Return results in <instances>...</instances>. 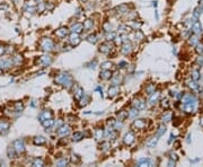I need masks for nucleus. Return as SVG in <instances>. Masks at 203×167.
<instances>
[{
	"label": "nucleus",
	"mask_w": 203,
	"mask_h": 167,
	"mask_svg": "<svg viewBox=\"0 0 203 167\" xmlns=\"http://www.w3.org/2000/svg\"><path fill=\"white\" fill-rule=\"evenodd\" d=\"M154 91H156V86L155 85H148L146 87V94L147 95H151Z\"/></svg>",
	"instance_id": "nucleus-37"
},
{
	"label": "nucleus",
	"mask_w": 203,
	"mask_h": 167,
	"mask_svg": "<svg viewBox=\"0 0 203 167\" xmlns=\"http://www.w3.org/2000/svg\"><path fill=\"white\" fill-rule=\"evenodd\" d=\"M165 132H166V126H165V125H160V126L158 128V130H157V137L163 136Z\"/></svg>",
	"instance_id": "nucleus-43"
},
{
	"label": "nucleus",
	"mask_w": 203,
	"mask_h": 167,
	"mask_svg": "<svg viewBox=\"0 0 203 167\" xmlns=\"http://www.w3.org/2000/svg\"><path fill=\"white\" fill-rule=\"evenodd\" d=\"M136 37L139 38V41H142V40H144V35L140 31H137L136 32Z\"/></svg>",
	"instance_id": "nucleus-50"
},
{
	"label": "nucleus",
	"mask_w": 203,
	"mask_h": 167,
	"mask_svg": "<svg viewBox=\"0 0 203 167\" xmlns=\"http://www.w3.org/2000/svg\"><path fill=\"white\" fill-rule=\"evenodd\" d=\"M82 29H84V26H82V24H81V23H76V24L72 25V27L70 28V32L80 34L81 32H82Z\"/></svg>",
	"instance_id": "nucleus-21"
},
{
	"label": "nucleus",
	"mask_w": 203,
	"mask_h": 167,
	"mask_svg": "<svg viewBox=\"0 0 203 167\" xmlns=\"http://www.w3.org/2000/svg\"><path fill=\"white\" fill-rule=\"evenodd\" d=\"M72 88H74V96H75V98L79 101V99H80V98L82 97V96H84V94H85L84 89H82L80 86H78V85H74V86H72Z\"/></svg>",
	"instance_id": "nucleus-15"
},
{
	"label": "nucleus",
	"mask_w": 203,
	"mask_h": 167,
	"mask_svg": "<svg viewBox=\"0 0 203 167\" xmlns=\"http://www.w3.org/2000/svg\"><path fill=\"white\" fill-rule=\"evenodd\" d=\"M111 83L112 85H115V86H119L120 84L122 83V78H121V75H114L111 78Z\"/></svg>",
	"instance_id": "nucleus-25"
},
{
	"label": "nucleus",
	"mask_w": 203,
	"mask_h": 167,
	"mask_svg": "<svg viewBox=\"0 0 203 167\" xmlns=\"http://www.w3.org/2000/svg\"><path fill=\"white\" fill-rule=\"evenodd\" d=\"M133 105V107H136L137 110H139V111H142V110H144L146 108V101H144V98H140V97H138L136 98L134 101H133L132 103Z\"/></svg>",
	"instance_id": "nucleus-10"
},
{
	"label": "nucleus",
	"mask_w": 203,
	"mask_h": 167,
	"mask_svg": "<svg viewBox=\"0 0 203 167\" xmlns=\"http://www.w3.org/2000/svg\"><path fill=\"white\" fill-rule=\"evenodd\" d=\"M7 155H8V157H9L10 159H13V158H15V157H16V156H18L17 153L15 151L14 147H13V146H10V147H9V148H8V150H7Z\"/></svg>",
	"instance_id": "nucleus-31"
},
{
	"label": "nucleus",
	"mask_w": 203,
	"mask_h": 167,
	"mask_svg": "<svg viewBox=\"0 0 203 167\" xmlns=\"http://www.w3.org/2000/svg\"><path fill=\"white\" fill-rule=\"evenodd\" d=\"M2 73H4V69H2V68H0V76H1Z\"/></svg>",
	"instance_id": "nucleus-55"
},
{
	"label": "nucleus",
	"mask_w": 203,
	"mask_h": 167,
	"mask_svg": "<svg viewBox=\"0 0 203 167\" xmlns=\"http://www.w3.org/2000/svg\"><path fill=\"white\" fill-rule=\"evenodd\" d=\"M53 118V114L52 112L50 111V110H44V111H42L41 113H40L39 115V121L42 123L44 120H48V118Z\"/></svg>",
	"instance_id": "nucleus-16"
},
{
	"label": "nucleus",
	"mask_w": 203,
	"mask_h": 167,
	"mask_svg": "<svg viewBox=\"0 0 203 167\" xmlns=\"http://www.w3.org/2000/svg\"><path fill=\"white\" fill-rule=\"evenodd\" d=\"M54 34H56V36L58 38H64L66 36H68V35L70 34V31L67 27H60L59 29H56Z\"/></svg>",
	"instance_id": "nucleus-13"
},
{
	"label": "nucleus",
	"mask_w": 203,
	"mask_h": 167,
	"mask_svg": "<svg viewBox=\"0 0 203 167\" xmlns=\"http://www.w3.org/2000/svg\"><path fill=\"white\" fill-rule=\"evenodd\" d=\"M33 142H34V145H36V146H43V145L46 143V139L44 137L39 136V137H35V138L33 139Z\"/></svg>",
	"instance_id": "nucleus-22"
},
{
	"label": "nucleus",
	"mask_w": 203,
	"mask_h": 167,
	"mask_svg": "<svg viewBox=\"0 0 203 167\" xmlns=\"http://www.w3.org/2000/svg\"><path fill=\"white\" fill-rule=\"evenodd\" d=\"M80 1H81V2H87L88 0H80Z\"/></svg>",
	"instance_id": "nucleus-56"
},
{
	"label": "nucleus",
	"mask_w": 203,
	"mask_h": 167,
	"mask_svg": "<svg viewBox=\"0 0 203 167\" xmlns=\"http://www.w3.org/2000/svg\"><path fill=\"white\" fill-rule=\"evenodd\" d=\"M113 76V73L111 70H104V69H102L101 73H99V78L103 80H109L111 79Z\"/></svg>",
	"instance_id": "nucleus-17"
},
{
	"label": "nucleus",
	"mask_w": 203,
	"mask_h": 167,
	"mask_svg": "<svg viewBox=\"0 0 203 167\" xmlns=\"http://www.w3.org/2000/svg\"><path fill=\"white\" fill-rule=\"evenodd\" d=\"M82 138H84V133L82 132H75L74 136H72V141L78 142V141H80Z\"/></svg>",
	"instance_id": "nucleus-33"
},
{
	"label": "nucleus",
	"mask_w": 203,
	"mask_h": 167,
	"mask_svg": "<svg viewBox=\"0 0 203 167\" xmlns=\"http://www.w3.org/2000/svg\"><path fill=\"white\" fill-rule=\"evenodd\" d=\"M134 141H136V136H134L133 131H129L125 136L123 137V143L125 146H131V145L134 143Z\"/></svg>",
	"instance_id": "nucleus-7"
},
{
	"label": "nucleus",
	"mask_w": 203,
	"mask_h": 167,
	"mask_svg": "<svg viewBox=\"0 0 203 167\" xmlns=\"http://www.w3.org/2000/svg\"><path fill=\"white\" fill-rule=\"evenodd\" d=\"M81 42V38L79 36L78 33H72L70 32V34H69V43H70L72 46H77L79 43Z\"/></svg>",
	"instance_id": "nucleus-9"
},
{
	"label": "nucleus",
	"mask_w": 203,
	"mask_h": 167,
	"mask_svg": "<svg viewBox=\"0 0 203 167\" xmlns=\"http://www.w3.org/2000/svg\"><path fill=\"white\" fill-rule=\"evenodd\" d=\"M10 121H8L6 118H0V134H7L10 130Z\"/></svg>",
	"instance_id": "nucleus-4"
},
{
	"label": "nucleus",
	"mask_w": 203,
	"mask_h": 167,
	"mask_svg": "<svg viewBox=\"0 0 203 167\" xmlns=\"http://www.w3.org/2000/svg\"><path fill=\"white\" fill-rule=\"evenodd\" d=\"M192 28H193V31L195 32V33H201V32H202V27H201L200 23H197V21H196L195 24H193Z\"/></svg>",
	"instance_id": "nucleus-42"
},
{
	"label": "nucleus",
	"mask_w": 203,
	"mask_h": 167,
	"mask_svg": "<svg viewBox=\"0 0 203 167\" xmlns=\"http://www.w3.org/2000/svg\"><path fill=\"white\" fill-rule=\"evenodd\" d=\"M111 148V143L109 141H103L101 145V150L102 151H107Z\"/></svg>",
	"instance_id": "nucleus-36"
},
{
	"label": "nucleus",
	"mask_w": 203,
	"mask_h": 167,
	"mask_svg": "<svg viewBox=\"0 0 203 167\" xmlns=\"http://www.w3.org/2000/svg\"><path fill=\"white\" fill-rule=\"evenodd\" d=\"M14 111L16 112V113H21V112L24 111V104H23L21 102H17V103H15Z\"/></svg>",
	"instance_id": "nucleus-28"
},
{
	"label": "nucleus",
	"mask_w": 203,
	"mask_h": 167,
	"mask_svg": "<svg viewBox=\"0 0 203 167\" xmlns=\"http://www.w3.org/2000/svg\"><path fill=\"white\" fill-rule=\"evenodd\" d=\"M11 60L14 62V66H21L23 61H24V58H23L21 54H14L11 56Z\"/></svg>",
	"instance_id": "nucleus-19"
},
{
	"label": "nucleus",
	"mask_w": 203,
	"mask_h": 167,
	"mask_svg": "<svg viewBox=\"0 0 203 167\" xmlns=\"http://www.w3.org/2000/svg\"><path fill=\"white\" fill-rule=\"evenodd\" d=\"M159 99V91H154L151 95H149V104L150 105H155Z\"/></svg>",
	"instance_id": "nucleus-20"
},
{
	"label": "nucleus",
	"mask_w": 203,
	"mask_h": 167,
	"mask_svg": "<svg viewBox=\"0 0 203 167\" xmlns=\"http://www.w3.org/2000/svg\"><path fill=\"white\" fill-rule=\"evenodd\" d=\"M157 141H158V139H157V137H155V138H152V139L150 140V141H148L147 142V146L149 147V148H154L156 145H157Z\"/></svg>",
	"instance_id": "nucleus-39"
},
{
	"label": "nucleus",
	"mask_w": 203,
	"mask_h": 167,
	"mask_svg": "<svg viewBox=\"0 0 203 167\" xmlns=\"http://www.w3.org/2000/svg\"><path fill=\"white\" fill-rule=\"evenodd\" d=\"M36 2H37V4H39V2H41V1H42V0H35Z\"/></svg>",
	"instance_id": "nucleus-57"
},
{
	"label": "nucleus",
	"mask_w": 203,
	"mask_h": 167,
	"mask_svg": "<svg viewBox=\"0 0 203 167\" xmlns=\"http://www.w3.org/2000/svg\"><path fill=\"white\" fill-rule=\"evenodd\" d=\"M58 136L61 137V138H64V137H68L71 133V128L69 125H61L59 129H58Z\"/></svg>",
	"instance_id": "nucleus-8"
},
{
	"label": "nucleus",
	"mask_w": 203,
	"mask_h": 167,
	"mask_svg": "<svg viewBox=\"0 0 203 167\" xmlns=\"http://www.w3.org/2000/svg\"><path fill=\"white\" fill-rule=\"evenodd\" d=\"M106 37H107V40H109V41H113V40L115 38V33H114V32H112V31L109 32Z\"/></svg>",
	"instance_id": "nucleus-49"
},
{
	"label": "nucleus",
	"mask_w": 203,
	"mask_h": 167,
	"mask_svg": "<svg viewBox=\"0 0 203 167\" xmlns=\"http://www.w3.org/2000/svg\"><path fill=\"white\" fill-rule=\"evenodd\" d=\"M82 26H84L85 31H89V29H91V28H93V26H94V21L88 18V19H86V21H84Z\"/></svg>",
	"instance_id": "nucleus-26"
},
{
	"label": "nucleus",
	"mask_w": 203,
	"mask_h": 167,
	"mask_svg": "<svg viewBox=\"0 0 203 167\" xmlns=\"http://www.w3.org/2000/svg\"><path fill=\"white\" fill-rule=\"evenodd\" d=\"M196 51H197V53H203V44H201V45H197V49H196Z\"/></svg>",
	"instance_id": "nucleus-53"
},
{
	"label": "nucleus",
	"mask_w": 203,
	"mask_h": 167,
	"mask_svg": "<svg viewBox=\"0 0 203 167\" xmlns=\"http://www.w3.org/2000/svg\"><path fill=\"white\" fill-rule=\"evenodd\" d=\"M160 104H161V107L163 108H166V110H167V108L169 107V102H168L167 98H166V99H163Z\"/></svg>",
	"instance_id": "nucleus-48"
},
{
	"label": "nucleus",
	"mask_w": 203,
	"mask_h": 167,
	"mask_svg": "<svg viewBox=\"0 0 203 167\" xmlns=\"http://www.w3.org/2000/svg\"><path fill=\"white\" fill-rule=\"evenodd\" d=\"M13 147H14L15 151L17 153V155H23L25 153V142L23 139H17L13 142Z\"/></svg>",
	"instance_id": "nucleus-3"
},
{
	"label": "nucleus",
	"mask_w": 203,
	"mask_h": 167,
	"mask_svg": "<svg viewBox=\"0 0 203 167\" xmlns=\"http://www.w3.org/2000/svg\"><path fill=\"white\" fill-rule=\"evenodd\" d=\"M119 93H120L119 86L112 85V86L109 88V97H115V96H117V95H119Z\"/></svg>",
	"instance_id": "nucleus-18"
},
{
	"label": "nucleus",
	"mask_w": 203,
	"mask_h": 167,
	"mask_svg": "<svg viewBox=\"0 0 203 167\" xmlns=\"http://www.w3.org/2000/svg\"><path fill=\"white\" fill-rule=\"evenodd\" d=\"M103 29L106 32V33H109V32L112 31V26L109 23H105V24H103Z\"/></svg>",
	"instance_id": "nucleus-47"
},
{
	"label": "nucleus",
	"mask_w": 203,
	"mask_h": 167,
	"mask_svg": "<svg viewBox=\"0 0 203 167\" xmlns=\"http://www.w3.org/2000/svg\"><path fill=\"white\" fill-rule=\"evenodd\" d=\"M54 8V4L53 2H46L45 4V10H52Z\"/></svg>",
	"instance_id": "nucleus-51"
},
{
	"label": "nucleus",
	"mask_w": 203,
	"mask_h": 167,
	"mask_svg": "<svg viewBox=\"0 0 203 167\" xmlns=\"http://www.w3.org/2000/svg\"><path fill=\"white\" fill-rule=\"evenodd\" d=\"M113 67V63L111 61H106V62H103L101 64V68L104 70H111Z\"/></svg>",
	"instance_id": "nucleus-35"
},
{
	"label": "nucleus",
	"mask_w": 203,
	"mask_h": 167,
	"mask_svg": "<svg viewBox=\"0 0 203 167\" xmlns=\"http://www.w3.org/2000/svg\"><path fill=\"white\" fill-rule=\"evenodd\" d=\"M119 67H121V68H126V67H128V63H126L125 61H121V62L119 63Z\"/></svg>",
	"instance_id": "nucleus-54"
},
{
	"label": "nucleus",
	"mask_w": 203,
	"mask_h": 167,
	"mask_svg": "<svg viewBox=\"0 0 203 167\" xmlns=\"http://www.w3.org/2000/svg\"><path fill=\"white\" fill-rule=\"evenodd\" d=\"M199 75H200L199 71H193V72H192L193 79H194V80H197V79H199Z\"/></svg>",
	"instance_id": "nucleus-52"
},
{
	"label": "nucleus",
	"mask_w": 203,
	"mask_h": 167,
	"mask_svg": "<svg viewBox=\"0 0 203 167\" xmlns=\"http://www.w3.org/2000/svg\"><path fill=\"white\" fill-rule=\"evenodd\" d=\"M32 165H33V166H36V167L43 166V165H44V160H43L42 158H40V157H37V158H34V159H33V163H32Z\"/></svg>",
	"instance_id": "nucleus-32"
},
{
	"label": "nucleus",
	"mask_w": 203,
	"mask_h": 167,
	"mask_svg": "<svg viewBox=\"0 0 203 167\" xmlns=\"http://www.w3.org/2000/svg\"><path fill=\"white\" fill-rule=\"evenodd\" d=\"M197 43H199V37L196 35H193V36L190 37V44L191 45H196Z\"/></svg>",
	"instance_id": "nucleus-41"
},
{
	"label": "nucleus",
	"mask_w": 203,
	"mask_h": 167,
	"mask_svg": "<svg viewBox=\"0 0 203 167\" xmlns=\"http://www.w3.org/2000/svg\"><path fill=\"white\" fill-rule=\"evenodd\" d=\"M36 63H37V64H40V66L48 67V66H50V64L52 63V56H41L40 59L36 60Z\"/></svg>",
	"instance_id": "nucleus-11"
},
{
	"label": "nucleus",
	"mask_w": 203,
	"mask_h": 167,
	"mask_svg": "<svg viewBox=\"0 0 203 167\" xmlns=\"http://www.w3.org/2000/svg\"><path fill=\"white\" fill-rule=\"evenodd\" d=\"M67 164H68V159L67 158H61L60 160H58L56 163V166H66Z\"/></svg>",
	"instance_id": "nucleus-44"
},
{
	"label": "nucleus",
	"mask_w": 203,
	"mask_h": 167,
	"mask_svg": "<svg viewBox=\"0 0 203 167\" xmlns=\"http://www.w3.org/2000/svg\"><path fill=\"white\" fill-rule=\"evenodd\" d=\"M128 113H129V118H136V116L139 114V110H137L136 107H132L129 112H128Z\"/></svg>",
	"instance_id": "nucleus-38"
},
{
	"label": "nucleus",
	"mask_w": 203,
	"mask_h": 167,
	"mask_svg": "<svg viewBox=\"0 0 203 167\" xmlns=\"http://www.w3.org/2000/svg\"><path fill=\"white\" fill-rule=\"evenodd\" d=\"M138 165L139 166H151V165H154V161L149 158H141L140 160H138Z\"/></svg>",
	"instance_id": "nucleus-23"
},
{
	"label": "nucleus",
	"mask_w": 203,
	"mask_h": 167,
	"mask_svg": "<svg viewBox=\"0 0 203 167\" xmlns=\"http://www.w3.org/2000/svg\"><path fill=\"white\" fill-rule=\"evenodd\" d=\"M163 122H165V123H167V122H169L170 120H172V113H169V112H167V113H165L164 116H163Z\"/></svg>",
	"instance_id": "nucleus-40"
},
{
	"label": "nucleus",
	"mask_w": 203,
	"mask_h": 167,
	"mask_svg": "<svg viewBox=\"0 0 203 167\" xmlns=\"http://www.w3.org/2000/svg\"><path fill=\"white\" fill-rule=\"evenodd\" d=\"M89 101H90V97L88 96V95H86V94H84V96L79 99V103H80V106H86V105L89 103Z\"/></svg>",
	"instance_id": "nucleus-29"
},
{
	"label": "nucleus",
	"mask_w": 203,
	"mask_h": 167,
	"mask_svg": "<svg viewBox=\"0 0 203 167\" xmlns=\"http://www.w3.org/2000/svg\"><path fill=\"white\" fill-rule=\"evenodd\" d=\"M36 10L39 11V13H42V11L45 10V4L44 2H39V5H37V7H36Z\"/></svg>",
	"instance_id": "nucleus-45"
},
{
	"label": "nucleus",
	"mask_w": 203,
	"mask_h": 167,
	"mask_svg": "<svg viewBox=\"0 0 203 167\" xmlns=\"http://www.w3.org/2000/svg\"><path fill=\"white\" fill-rule=\"evenodd\" d=\"M126 118H129V113L126 111H120L117 113V118H119V121H124Z\"/></svg>",
	"instance_id": "nucleus-30"
},
{
	"label": "nucleus",
	"mask_w": 203,
	"mask_h": 167,
	"mask_svg": "<svg viewBox=\"0 0 203 167\" xmlns=\"http://www.w3.org/2000/svg\"><path fill=\"white\" fill-rule=\"evenodd\" d=\"M98 49H99V52L104 54H109L113 51V44L111 43V41L105 42V43H102Z\"/></svg>",
	"instance_id": "nucleus-6"
},
{
	"label": "nucleus",
	"mask_w": 203,
	"mask_h": 167,
	"mask_svg": "<svg viewBox=\"0 0 203 167\" xmlns=\"http://www.w3.org/2000/svg\"><path fill=\"white\" fill-rule=\"evenodd\" d=\"M42 125L46 129V131H48V130L51 129L53 125H54V121H53V118H48V120H44V121L42 122Z\"/></svg>",
	"instance_id": "nucleus-24"
},
{
	"label": "nucleus",
	"mask_w": 203,
	"mask_h": 167,
	"mask_svg": "<svg viewBox=\"0 0 203 167\" xmlns=\"http://www.w3.org/2000/svg\"><path fill=\"white\" fill-rule=\"evenodd\" d=\"M70 160H71V163L79 164L81 161V158L78 156V155H76V153H71V155H70Z\"/></svg>",
	"instance_id": "nucleus-34"
},
{
	"label": "nucleus",
	"mask_w": 203,
	"mask_h": 167,
	"mask_svg": "<svg viewBox=\"0 0 203 167\" xmlns=\"http://www.w3.org/2000/svg\"><path fill=\"white\" fill-rule=\"evenodd\" d=\"M121 52H122L124 56L130 54V53L132 52V44H131L129 41L122 43V46H121Z\"/></svg>",
	"instance_id": "nucleus-14"
},
{
	"label": "nucleus",
	"mask_w": 203,
	"mask_h": 167,
	"mask_svg": "<svg viewBox=\"0 0 203 167\" xmlns=\"http://www.w3.org/2000/svg\"><path fill=\"white\" fill-rule=\"evenodd\" d=\"M56 83L62 85L63 87H66V88H71L75 85L74 80H72V77L67 72H62V73H60V75H58V76L56 77Z\"/></svg>",
	"instance_id": "nucleus-1"
},
{
	"label": "nucleus",
	"mask_w": 203,
	"mask_h": 167,
	"mask_svg": "<svg viewBox=\"0 0 203 167\" xmlns=\"http://www.w3.org/2000/svg\"><path fill=\"white\" fill-rule=\"evenodd\" d=\"M103 138H104V131L102 129H96V131H95V139H96V141H102Z\"/></svg>",
	"instance_id": "nucleus-27"
},
{
	"label": "nucleus",
	"mask_w": 203,
	"mask_h": 167,
	"mask_svg": "<svg viewBox=\"0 0 203 167\" xmlns=\"http://www.w3.org/2000/svg\"><path fill=\"white\" fill-rule=\"evenodd\" d=\"M87 40H88V42H89V43H93V44H94V43H96V42H97V36H96V35H89V36H88L87 37Z\"/></svg>",
	"instance_id": "nucleus-46"
},
{
	"label": "nucleus",
	"mask_w": 203,
	"mask_h": 167,
	"mask_svg": "<svg viewBox=\"0 0 203 167\" xmlns=\"http://www.w3.org/2000/svg\"><path fill=\"white\" fill-rule=\"evenodd\" d=\"M39 46H40V49L42 50V51L50 52V51H53V50H54V46H56V44H54L53 40H51V38H48V37H44V38H42V40L40 41Z\"/></svg>",
	"instance_id": "nucleus-2"
},
{
	"label": "nucleus",
	"mask_w": 203,
	"mask_h": 167,
	"mask_svg": "<svg viewBox=\"0 0 203 167\" xmlns=\"http://www.w3.org/2000/svg\"><path fill=\"white\" fill-rule=\"evenodd\" d=\"M147 126H148V121H146L144 118H137L132 123V128H134V129L137 130H144Z\"/></svg>",
	"instance_id": "nucleus-5"
},
{
	"label": "nucleus",
	"mask_w": 203,
	"mask_h": 167,
	"mask_svg": "<svg viewBox=\"0 0 203 167\" xmlns=\"http://www.w3.org/2000/svg\"><path fill=\"white\" fill-rule=\"evenodd\" d=\"M13 66H14V62H13L11 58H5V59L0 60V68H2L4 71L10 69Z\"/></svg>",
	"instance_id": "nucleus-12"
}]
</instances>
